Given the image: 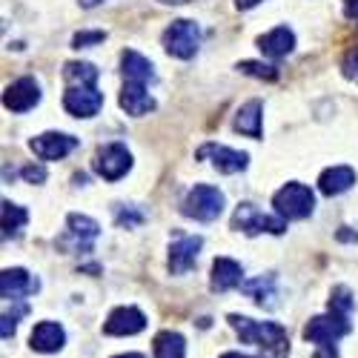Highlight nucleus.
I'll return each instance as SVG.
<instances>
[{"mask_svg": "<svg viewBox=\"0 0 358 358\" xmlns=\"http://www.w3.org/2000/svg\"><path fill=\"white\" fill-rule=\"evenodd\" d=\"M232 330L241 336V341L261 347L270 358H287L289 352V338L287 330L275 321H252L247 315H229Z\"/></svg>", "mask_w": 358, "mask_h": 358, "instance_id": "f257e3e1", "label": "nucleus"}, {"mask_svg": "<svg viewBox=\"0 0 358 358\" xmlns=\"http://www.w3.org/2000/svg\"><path fill=\"white\" fill-rule=\"evenodd\" d=\"M352 333V324H350V315H341V313H327V315H315L310 318V324L304 327V338L318 344V355L315 358H338L336 352V341L350 336Z\"/></svg>", "mask_w": 358, "mask_h": 358, "instance_id": "f03ea898", "label": "nucleus"}, {"mask_svg": "<svg viewBox=\"0 0 358 358\" xmlns=\"http://www.w3.org/2000/svg\"><path fill=\"white\" fill-rule=\"evenodd\" d=\"M273 206H275V213L287 221H301L307 215H313L315 210V195L310 187L304 184H287L281 187L275 195H273Z\"/></svg>", "mask_w": 358, "mask_h": 358, "instance_id": "7ed1b4c3", "label": "nucleus"}, {"mask_svg": "<svg viewBox=\"0 0 358 358\" xmlns=\"http://www.w3.org/2000/svg\"><path fill=\"white\" fill-rule=\"evenodd\" d=\"M181 213L195 221H215L224 213V195H221V189H215L210 184H195L189 189V195L184 198Z\"/></svg>", "mask_w": 358, "mask_h": 358, "instance_id": "20e7f679", "label": "nucleus"}, {"mask_svg": "<svg viewBox=\"0 0 358 358\" xmlns=\"http://www.w3.org/2000/svg\"><path fill=\"white\" fill-rule=\"evenodd\" d=\"M201 46V29L198 23L192 20H172V26H166L164 32V49L172 55V57H181V61H187V57H192Z\"/></svg>", "mask_w": 358, "mask_h": 358, "instance_id": "39448f33", "label": "nucleus"}, {"mask_svg": "<svg viewBox=\"0 0 358 358\" xmlns=\"http://www.w3.org/2000/svg\"><path fill=\"white\" fill-rule=\"evenodd\" d=\"M232 229L244 232V235H258V232H270V235H281L287 229L284 218H270L261 210H255L252 203H241L232 215Z\"/></svg>", "mask_w": 358, "mask_h": 358, "instance_id": "423d86ee", "label": "nucleus"}, {"mask_svg": "<svg viewBox=\"0 0 358 358\" xmlns=\"http://www.w3.org/2000/svg\"><path fill=\"white\" fill-rule=\"evenodd\" d=\"M103 106V95L95 83H72L64 95V109L75 117H92Z\"/></svg>", "mask_w": 358, "mask_h": 358, "instance_id": "0eeeda50", "label": "nucleus"}, {"mask_svg": "<svg viewBox=\"0 0 358 358\" xmlns=\"http://www.w3.org/2000/svg\"><path fill=\"white\" fill-rule=\"evenodd\" d=\"M129 169H132V155L124 143H106L95 155V172L103 181H121Z\"/></svg>", "mask_w": 358, "mask_h": 358, "instance_id": "6e6552de", "label": "nucleus"}, {"mask_svg": "<svg viewBox=\"0 0 358 358\" xmlns=\"http://www.w3.org/2000/svg\"><path fill=\"white\" fill-rule=\"evenodd\" d=\"M98 235H101V227H98V221H92L89 215L72 213L66 218V238H64V244H72L75 252H92Z\"/></svg>", "mask_w": 358, "mask_h": 358, "instance_id": "1a4fd4ad", "label": "nucleus"}, {"mask_svg": "<svg viewBox=\"0 0 358 358\" xmlns=\"http://www.w3.org/2000/svg\"><path fill=\"white\" fill-rule=\"evenodd\" d=\"M78 138H72V135H66V132H46V135H38V138H32V152L41 158V161H61V158H66L69 152H75L78 149Z\"/></svg>", "mask_w": 358, "mask_h": 358, "instance_id": "9d476101", "label": "nucleus"}, {"mask_svg": "<svg viewBox=\"0 0 358 358\" xmlns=\"http://www.w3.org/2000/svg\"><path fill=\"white\" fill-rule=\"evenodd\" d=\"M201 247H203V241L198 235H178L172 241V247H169V270H172V275L189 273L195 266V261H198Z\"/></svg>", "mask_w": 358, "mask_h": 358, "instance_id": "9b49d317", "label": "nucleus"}, {"mask_svg": "<svg viewBox=\"0 0 358 358\" xmlns=\"http://www.w3.org/2000/svg\"><path fill=\"white\" fill-rule=\"evenodd\" d=\"M38 101H41V86H38V80L35 78H20V80H15L9 89H6V95H3V106L9 109V112H29L32 106H38Z\"/></svg>", "mask_w": 358, "mask_h": 358, "instance_id": "f8f14e48", "label": "nucleus"}, {"mask_svg": "<svg viewBox=\"0 0 358 358\" xmlns=\"http://www.w3.org/2000/svg\"><path fill=\"white\" fill-rule=\"evenodd\" d=\"M41 289V281L35 275H29L26 270L15 266V270H3L0 275V295H3V301H20L23 295H32Z\"/></svg>", "mask_w": 358, "mask_h": 358, "instance_id": "ddd939ff", "label": "nucleus"}, {"mask_svg": "<svg viewBox=\"0 0 358 358\" xmlns=\"http://www.w3.org/2000/svg\"><path fill=\"white\" fill-rule=\"evenodd\" d=\"M146 327V315L138 307H117L109 313L103 333L106 336H135Z\"/></svg>", "mask_w": 358, "mask_h": 358, "instance_id": "4468645a", "label": "nucleus"}, {"mask_svg": "<svg viewBox=\"0 0 358 358\" xmlns=\"http://www.w3.org/2000/svg\"><path fill=\"white\" fill-rule=\"evenodd\" d=\"M198 158H213V166L224 175H232V172H241L247 169V152H238V149H229V146H218V143H206L198 149Z\"/></svg>", "mask_w": 358, "mask_h": 358, "instance_id": "2eb2a0df", "label": "nucleus"}, {"mask_svg": "<svg viewBox=\"0 0 358 358\" xmlns=\"http://www.w3.org/2000/svg\"><path fill=\"white\" fill-rule=\"evenodd\" d=\"M64 341H66L64 327L55 324V321H41L32 330V338H29V344H32L35 352H57L64 347Z\"/></svg>", "mask_w": 358, "mask_h": 358, "instance_id": "dca6fc26", "label": "nucleus"}, {"mask_svg": "<svg viewBox=\"0 0 358 358\" xmlns=\"http://www.w3.org/2000/svg\"><path fill=\"white\" fill-rule=\"evenodd\" d=\"M121 109H124L127 115L141 117V115H146V112L155 109V101H152V95L146 92L143 83H129V80H127L124 89H121Z\"/></svg>", "mask_w": 358, "mask_h": 358, "instance_id": "f3484780", "label": "nucleus"}, {"mask_svg": "<svg viewBox=\"0 0 358 358\" xmlns=\"http://www.w3.org/2000/svg\"><path fill=\"white\" fill-rule=\"evenodd\" d=\"M121 66H124V78L129 83H143L146 86V83L155 80V66L149 64L141 52H135V49H127L121 55Z\"/></svg>", "mask_w": 358, "mask_h": 358, "instance_id": "a211bd4d", "label": "nucleus"}, {"mask_svg": "<svg viewBox=\"0 0 358 358\" xmlns=\"http://www.w3.org/2000/svg\"><path fill=\"white\" fill-rule=\"evenodd\" d=\"M295 46V35L289 32L287 26H275L273 32H266L258 38V49L266 55V57H287Z\"/></svg>", "mask_w": 358, "mask_h": 358, "instance_id": "6ab92c4d", "label": "nucleus"}, {"mask_svg": "<svg viewBox=\"0 0 358 358\" xmlns=\"http://www.w3.org/2000/svg\"><path fill=\"white\" fill-rule=\"evenodd\" d=\"M241 264L232 261V258H215L213 264V289L215 292H227V289H235L241 284Z\"/></svg>", "mask_w": 358, "mask_h": 358, "instance_id": "aec40b11", "label": "nucleus"}, {"mask_svg": "<svg viewBox=\"0 0 358 358\" xmlns=\"http://www.w3.org/2000/svg\"><path fill=\"white\" fill-rule=\"evenodd\" d=\"M355 184V172L350 166H330L327 172H321L318 187L324 195H341Z\"/></svg>", "mask_w": 358, "mask_h": 358, "instance_id": "412c9836", "label": "nucleus"}, {"mask_svg": "<svg viewBox=\"0 0 358 358\" xmlns=\"http://www.w3.org/2000/svg\"><path fill=\"white\" fill-rule=\"evenodd\" d=\"M261 112H264L261 101L244 103L235 115V132H241L247 138H261Z\"/></svg>", "mask_w": 358, "mask_h": 358, "instance_id": "4be33fe9", "label": "nucleus"}, {"mask_svg": "<svg viewBox=\"0 0 358 358\" xmlns=\"http://www.w3.org/2000/svg\"><path fill=\"white\" fill-rule=\"evenodd\" d=\"M155 358H184L187 355V341L181 333H172V330H164L155 336Z\"/></svg>", "mask_w": 358, "mask_h": 358, "instance_id": "5701e85b", "label": "nucleus"}, {"mask_svg": "<svg viewBox=\"0 0 358 358\" xmlns=\"http://www.w3.org/2000/svg\"><path fill=\"white\" fill-rule=\"evenodd\" d=\"M273 287H275V275H261V278H255V281H247V284H241V289L250 295V298H255V301L264 307H275V292H273Z\"/></svg>", "mask_w": 358, "mask_h": 358, "instance_id": "b1692460", "label": "nucleus"}, {"mask_svg": "<svg viewBox=\"0 0 358 358\" xmlns=\"http://www.w3.org/2000/svg\"><path fill=\"white\" fill-rule=\"evenodd\" d=\"M29 221V213L23 210V206L12 203V201H3V235L6 238H15Z\"/></svg>", "mask_w": 358, "mask_h": 358, "instance_id": "393cba45", "label": "nucleus"}, {"mask_svg": "<svg viewBox=\"0 0 358 358\" xmlns=\"http://www.w3.org/2000/svg\"><path fill=\"white\" fill-rule=\"evenodd\" d=\"M64 75L72 83H98V78H101V72L92 64H66Z\"/></svg>", "mask_w": 358, "mask_h": 358, "instance_id": "a878e982", "label": "nucleus"}, {"mask_svg": "<svg viewBox=\"0 0 358 358\" xmlns=\"http://www.w3.org/2000/svg\"><path fill=\"white\" fill-rule=\"evenodd\" d=\"M327 307H330L333 313H341V315H350L352 307H355V298L347 287H336L333 295H330V301H327Z\"/></svg>", "mask_w": 358, "mask_h": 358, "instance_id": "bb28decb", "label": "nucleus"}, {"mask_svg": "<svg viewBox=\"0 0 358 358\" xmlns=\"http://www.w3.org/2000/svg\"><path fill=\"white\" fill-rule=\"evenodd\" d=\"M238 69H241L244 75H252V78H264V80H275L278 78V69L270 66V64H255V61H244L238 64Z\"/></svg>", "mask_w": 358, "mask_h": 358, "instance_id": "cd10ccee", "label": "nucleus"}, {"mask_svg": "<svg viewBox=\"0 0 358 358\" xmlns=\"http://www.w3.org/2000/svg\"><path fill=\"white\" fill-rule=\"evenodd\" d=\"M26 313H29V307H26V304H17L12 313H9V310L3 313V338L15 336V327H17V321H20Z\"/></svg>", "mask_w": 358, "mask_h": 358, "instance_id": "c85d7f7f", "label": "nucleus"}, {"mask_svg": "<svg viewBox=\"0 0 358 358\" xmlns=\"http://www.w3.org/2000/svg\"><path fill=\"white\" fill-rule=\"evenodd\" d=\"M103 41H106V32L95 29V32H78V35L72 38V46H75V49H89V46L103 43Z\"/></svg>", "mask_w": 358, "mask_h": 358, "instance_id": "c756f323", "label": "nucleus"}, {"mask_svg": "<svg viewBox=\"0 0 358 358\" xmlns=\"http://www.w3.org/2000/svg\"><path fill=\"white\" fill-rule=\"evenodd\" d=\"M115 218H117V224H121V227H138L141 221H143V213H135L132 210V206H129V210H127V206H117V210H115Z\"/></svg>", "mask_w": 358, "mask_h": 358, "instance_id": "7c9ffc66", "label": "nucleus"}, {"mask_svg": "<svg viewBox=\"0 0 358 358\" xmlns=\"http://www.w3.org/2000/svg\"><path fill=\"white\" fill-rule=\"evenodd\" d=\"M20 175L26 178L29 184H43V181H46V169H43V166H35V164L23 166V169H20Z\"/></svg>", "mask_w": 358, "mask_h": 358, "instance_id": "2f4dec72", "label": "nucleus"}, {"mask_svg": "<svg viewBox=\"0 0 358 358\" xmlns=\"http://www.w3.org/2000/svg\"><path fill=\"white\" fill-rule=\"evenodd\" d=\"M341 69H344V75H347L350 80H358V49L347 55V61H344Z\"/></svg>", "mask_w": 358, "mask_h": 358, "instance_id": "473e14b6", "label": "nucleus"}, {"mask_svg": "<svg viewBox=\"0 0 358 358\" xmlns=\"http://www.w3.org/2000/svg\"><path fill=\"white\" fill-rule=\"evenodd\" d=\"M344 15L350 20H358V0H344Z\"/></svg>", "mask_w": 358, "mask_h": 358, "instance_id": "72a5a7b5", "label": "nucleus"}, {"mask_svg": "<svg viewBox=\"0 0 358 358\" xmlns=\"http://www.w3.org/2000/svg\"><path fill=\"white\" fill-rule=\"evenodd\" d=\"M261 0H235V6L238 9H252V6H258Z\"/></svg>", "mask_w": 358, "mask_h": 358, "instance_id": "f704fd0d", "label": "nucleus"}, {"mask_svg": "<svg viewBox=\"0 0 358 358\" xmlns=\"http://www.w3.org/2000/svg\"><path fill=\"white\" fill-rule=\"evenodd\" d=\"M98 3H103V0H80L83 9H92V6H98Z\"/></svg>", "mask_w": 358, "mask_h": 358, "instance_id": "c9c22d12", "label": "nucleus"}, {"mask_svg": "<svg viewBox=\"0 0 358 358\" xmlns=\"http://www.w3.org/2000/svg\"><path fill=\"white\" fill-rule=\"evenodd\" d=\"M161 3H169V6H181V3H189V0H161Z\"/></svg>", "mask_w": 358, "mask_h": 358, "instance_id": "e433bc0d", "label": "nucleus"}, {"mask_svg": "<svg viewBox=\"0 0 358 358\" xmlns=\"http://www.w3.org/2000/svg\"><path fill=\"white\" fill-rule=\"evenodd\" d=\"M221 358H250V355H241V352H224Z\"/></svg>", "mask_w": 358, "mask_h": 358, "instance_id": "4c0bfd02", "label": "nucleus"}, {"mask_svg": "<svg viewBox=\"0 0 358 358\" xmlns=\"http://www.w3.org/2000/svg\"><path fill=\"white\" fill-rule=\"evenodd\" d=\"M115 358H143L141 352H124V355H115Z\"/></svg>", "mask_w": 358, "mask_h": 358, "instance_id": "58836bf2", "label": "nucleus"}]
</instances>
